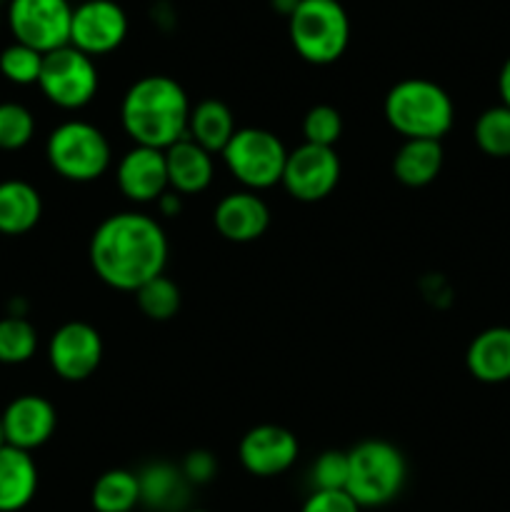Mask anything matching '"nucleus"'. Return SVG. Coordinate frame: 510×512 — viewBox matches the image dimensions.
<instances>
[{
	"label": "nucleus",
	"mask_w": 510,
	"mask_h": 512,
	"mask_svg": "<svg viewBox=\"0 0 510 512\" xmlns=\"http://www.w3.org/2000/svg\"><path fill=\"white\" fill-rule=\"evenodd\" d=\"M340 183V158L335 148L303 143L288 150L283 170V185L290 198L300 203H318L328 198Z\"/></svg>",
	"instance_id": "nucleus-10"
},
{
	"label": "nucleus",
	"mask_w": 510,
	"mask_h": 512,
	"mask_svg": "<svg viewBox=\"0 0 510 512\" xmlns=\"http://www.w3.org/2000/svg\"><path fill=\"white\" fill-rule=\"evenodd\" d=\"M43 70V53L23 43H10L0 53V75L13 85H38Z\"/></svg>",
	"instance_id": "nucleus-28"
},
{
	"label": "nucleus",
	"mask_w": 510,
	"mask_h": 512,
	"mask_svg": "<svg viewBox=\"0 0 510 512\" xmlns=\"http://www.w3.org/2000/svg\"><path fill=\"white\" fill-rule=\"evenodd\" d=\"M168 185L178 195H198L213 183V153L200 148L195 140L183 138L165 150Z\"/></svg>",
	"instance_id": "nucleus-17"
},
{
	"label": "nucleus",
	"mask_w": 510,
	"mask_h": 512,
	"mask_svg": "<svg viewBox=\"0 0 510 512\" xmlns=\"http://www.w3.org/2000/svg\"><path fill=\"white\" fill-rule=\"evenodd\" d=\"M235 118L233 110L218 98H205L198 105H193L188 120V138L195 140L200 148L208 153H223L225 145L235 135Z\"/></svg>",
	"instance_id": "nucleus-23"
},
{
	"label": "nucleus",
	"mask_w": 510,
	"mask_h": 512,
	"mask_svg": "<svg viewBox=\"0 0 510 512\" xmlns=\"http://www.w3.org/2000/svg\"><path fill=\"white\" fill-rule=\"evenodd\" d=\"M115 180H118L120 193L130 203H158L170 190L168 168H165V150L135 145V148H130L118 160Z\"/></svg>",
	"instance_id": "nucleus-14"
},
{
	"label": "nucleus",
	"mask_w": 510,
	"mask_h": 512,
	"mask_svg": "<svg viewBox=\"0 0 510 512\" xmlns=\"http://www.w3.org/2000/svg\"><path fill=\"white\" fill-rule=\"evenodd\" d=\"M343 135V115L333 105H313L303 118V143L335 148V143Z\"/></svg>",
	"instance_id": "nucleus-29"
},
{
	"label": "nucleus",
	"mask_w": 510,
	"mask_h": 512,
	"mask_svg": "<svg viewBox=\"0 0 510 512\" xmlns=\"http://www.w3.org/2000/svg\"><path fill=\"white\" fill-rule=\"evenodd\" d=\"M45 158L60 178L70 183H93L108 173L113 150L100 128L85 120L60 123L45 140Z\"/></svg>",
	"instance_id": "nucleus-6"
},
{
	"label": "nucleus",
	"mask_w": 510,
	"mask_h": 512,
	"mask_svg": "<svg viewBox=\"0 0 510 512\" xmlns=\"http://www.w3.org/2000/svg\"><path fill=\"white\" fill-rule=\"evenodd\" d=\"M288 35L305 63L330 65L348 50L350 18L340 0H300L288 18Z\"/></svg>",
	"instance_id": "nucleus-5"
},
{
	"label": "nucleus",
	"mask_w": 510,
	"mask_h": 512,
	"mask_svg": "<svg viewBox=\"0 0 510 512\" xmlns=\"http://www.w3.org/2000/svg\"><path fill=\"white\" fill-rule=\"evenodd\" d=\"M135 300H138V308L145 318L155 320V323H165V320L178 315L183 295H180V288L175 285V280H170L163 273L158 278L148 280L145 285H140L135 290Z\"/></svg>",
	"instance_id": "nucleus-26"
},
{
	"label": "nucleus",
	"mask_w": 510,
	"mask_h": 512,
	"mask_svg": "<svg viewBox=\"0 0 510 512\" xmlns=\"http://www.w3.org/2000/svg\"><path fill=\"white\" fill-rule=\"evenodd\" d=\"M310 485L313 490H345L348 485V453L325 450L310 465Z\"/></svg>",
	"instance_id": "nucleus-31"
},
{
	"label": "nucleus",
	"mask_w": 510,
	"mask_h": 512,
	"mask_svg": "<svg viewBox=\"0 0 510 512\" xmlns=\"http://www.w3.org/2000/svg\"><path fill=\"white\" fill-rule=\"evenodd\" d=\"M5 20L15 43L28 45L43 55L70 45V0H10L5 5Z\"/></svg>",
	"instance_id": "nucleus-9"
},
{
	"label": "nucleus",
	"mask_w": 510,
	"mask_h": 512,
	"mask_svg": "<svg viewBox=\"0 0 510 512\" xmlns=\"http://www.w3.org/2000/svg\"><path fill=\"white\" fill-rule=\"evenodd\" d=\"M43 218V198L20 178L0 180V235H25Z\"/></svg>",
	"instance_id": "nucleus-21"
},
{
	"label": "nucleus",
	"mask_w": 510,
	"mask_h": 512,
	"mask_svg": "<svg viewBox=\"0 0 510 512\" xmlns=\"http://www.w3.org/2000/svg\"><path fill=\"white\" fill-rule=\"evenodd\" d=\"M128 38V15L115 0H80L73 8L70 45L98 58L118 50Z\"/></svg>",
	"instance_id": "nucleus-11"
},
{
	"label": "nucleus",
	"mask_w": 510,
	"mask_h": 512,
	"mask_svg": "<svg viewBox=\"0 0 510 512\" xmlns=\"http://www.w3.org/2000/svg\"><path fill=\"white\" fill-rule=\"evenodd\" d=\"M70 3H73V0H70ZM78 3H80V0H78Z\"/></svg>",
	"instance_id": "nucleus-40"
},
{
	"label": "nucleus",
	"mask_w": 510,
	"mask_h": 512,
	"mask_svg": "<svg viewBox=\"0 0 510 512\" xmlns=\"http://www.w3.org/2000/svg\"><path fill=\"white\" fill-rule=\"evenodd\" d=\"M35 118L25 105L0 103V150H20L33 140Z\"/></svg>",
	"instance_id": "nucleus-30"
},
{
	"label": "nucleus",
	"mask_w": 510,
	"mask_h": 512,
	"mask_svg": "<svg viewBox=\"0 0 510 512\" xmlns=\"http://www.w3.org/2000/svg\"><path fill=\"white\" fill-rule=\"evenodd\" d=\"M190 110L193 105L178 80L170 75H145L125 90L120 123L135 145L168 150L188 138Z\"/></svg>",
	"instance_id": "nucleus-2"
},
{
	"label": "nucleus",
	"mask_w": 510,
	"mask_h": 512,
	"mask_svg": "<svg viewBox=\"0 0 510 512\" xmlns=\"http://www.w3.org/2000/svg\"><path fill=\"white\" fill-rule=\"evenodd\" d=\"M95 512H133L140 505L138 473L113 468L100 475L90 493Z\"/></svg>",
	"instance_id": "nucleus-24"
},
{
	"label": "nucleus",
	"mask_w": 510,
	"mask_h": 512,
	"mask_svg": "<svg viewBox=\"0 0 510 512\" xmlns=\"http://www.w3.org/2000/svg\"><path fill=\"white\" fill-rule=\"evenodd\" d=\"M185 512H208V510H198V508H195V510H185Z\"/></svg>",
	"instance_id": "nucleus-39"
},
{
	"label": "nucleus",
	"mask_w": 510,
	"mask_h": 512,
	"mask_svg": "<svg viewBox=\"0 0 510 512\" xmlns=\"http://www.w3.org/2000/svg\"><path fill=\"white\" fill-rule=\"evenodd\" d=\"M90 265L105 285L135 293L165 273L168 235L163 225L138 210L113 213L95 228L88 248Z\"/></svg>",
	"instance_id": "nucleus-1"
},
{
	"label": "nucleus",
	"mask_w": 510,
	"mask_h": 512,
	"mask_svg": "<svg viewBox=\"0 0 510 512\" xmlns=\"http://www.w3.org/2000/svg\"><path fill=\"white\" fill-rule=\"evenodd\" d=\"M383 115L405 140H440L455 120L453 98L428 78H405L388 90Z\"/></svg>",
	"instance_id": "nucleus-3"
},
{
	"label": "nucleus",
	"mask_w": 510,
	"mask_h": 512,
	"mask_svg": "<svg viewBox=\"0 0 510 512\" xmlns=\"http://www.w3.org/2000/svg\"><path fill=\"white\" fill-rule=\"evenodd\" d=\"M8 3H10V0H0V8H5Z\"/></svg>",
	"instance_id": "nucleus-38"
},
{
	"label": "nucleus",
	"mask_w": 510,
	"mask_h": 512,
	"mask_svg": "<svg viewBox=\"0 0 510 512\" xmlns=\"http://www.w3.org/2000/svg\"><path fill=\"white\" fill-rule=\"evenodd\" d=\"M498 93H500V100H503V105H508V108H510V58L505 60L503 68H500Z\"/></svg>",
	"instance_id": "nucleus-35"
},
{
	"label": "nucleus",
	"mask_w": 510,
	"mask_h": 512,
	"mask_svg": "<svg viewBox=\"0 0 510 512\" xmlns=\"http://www.w3.org/2000/svg\"><path fill=\"white\" fill-rule=\"evenodd\" d=\"M408 463L400 448L388 440L370 438L348 450L345 493L363 508H383L403 493Z\"/></svg>",
	"instance_id": "nucleus-4"
},
{
	"label": "nucleus",
	"mask_w": 510,
	"mask_h": 512,
	"mask_svg": "<svg viewBox=\"0 0 510 512\" xmlns=\"http://www.w3.org/2000/svg\"><path fill=\"white\" fill-rule=\"evenodd\" d=\"M98 85L100 75L95 60L73 45L43 55L38 88L48 98V103L63 110H80L93 103Z\"/></svg>",
	"instance_id": "nucleus-8"
},
{
	"label": "nucleus",
	"mask_w": 510,
	"mask_h": 512,
	"mask_svg": "<svg viewBox=\"0 0 510 512\" xmlns=\"http://www.w3.org/2000/svg\"><path fill=\"white\" fill-rule=\"evenodd\" d=\"M38 350V330L28 318H0V365H23Z\"/></svg>",
	"instance_id": "nucleus-25"
},
{
	"label": "nucleus",
	"mask_w": 510,
	"mask_h": 512,
	"mask_svg": "<svg viewBox=\"0 0 510 512\" xmlns=\"http://www.w3.org/2000/svg\"><path fill=\"white\" fill-rule=\"evenodd\" d=\"M225 168L245 190H268L280 185L288 148L265 128H238L223 153Z\"/></svg>",
	"instance_id": "nucleus-7"
},
{
	"label": "nucleus",
	"mask_w": 510,
	"mask_h": 512,
	"mask_svg": "<svg viewBox=\"0 0 510 512\" xmlns=\"http://www.w3.org/2000/svg\"><path fill=\"white\" fill-rule=\"evenodd\" d=\"M158 210L165 218H175V215L183 210V195H178L175 190H168V193L158 200Z\"/></svg>",
	"instance_id": "nucleus-34"
},
{
	"label": "nucleus",
	"mask_w": 510,
	"mask_h": 512,
	"mask_svg": "<svg viewBox=\"0 0 510 512\" xmlns=\"http://www.w3.org/2000/svg\"><path fill=\"white\" fill-rule=\"evenodd\" d=\"M180 470H183L185 480L190 485H208L215 478V473H218V460L208 450H190Z\"/></svg>",
	"instance_id": "nucleus-33"
},
{
	"label": "nucleus",
	"mask_w": 510,
	"mask_h": 512,
	"mask_svg": "<svg viewBox=\"0 0 510 512\" xmlns=\"http://www.w3.org/2000/svg\"><path fill=\"white\" fill-rule=\"evenodd\" d=\"M440 140H403L393 158V175L405 188H425L443 170Z\"/></svg>",
	"instance_id": "nucleus-22"
},
{
	"label": "nucleus",
	"mask_w": 510,
	"mask_h": 512,
	"mask_svg": "<svg viewBox=\"0 0 510 512\" xmlns=\"http://www.w3.org/2000/svg\"><path fill=\"white\" fill-rule=\"evenodd\" d=\"M298 438L283 425H255L238 445L240 465L255 478H275L290 470L298 460Z\"/></svg>",
	"instance_id": "nucleus-13"
},
{
	"label": "nucleus",
	"mask_w": 510,
	"mask_h": 512,
	"mask_svg": "<svg viewBox=\"0 0 510 512\" xmlns=\"http://www.w3.org/2000/svg\"><path fill=\"white\" fill-rule=\"evenodd\" d=\"M465 365L475 380L488 385L510 380V328L498 325L475 335L465 353Z\"/></svg>",
	"instance_id": "nucleus-19"
},
{
	"label": "nucleus",
	"mask_w": 510,
	"mask_h": 512,
	"mask_svg": "<svg viewBox=\"0 0 510 512\" xmlns=\"http://www.w3.org/2000/svg\"><path fill=\"white\" fill-rule=\"evenodd\" d=\"M475 145L490 158H510V108L495 105L483 110L473 128Z\"/></svg>",
	"instance_id": "nucleus-27"
},
{
	"label": "nucleus",
	"mask_w": 510,
	"mask_h": 512,
	"mask_svg": "<svg viewBox=\"0 0 510 512\" xmlns=\"http://www.w3.org/2000/svg\"><path fill=\"white\" fill-rule=\"evenodd\" d=\"M38 493V468L33 455L5 445L0 448V512H20Z\"/></svg>",
	"instance_id": "nucleus-20"
},
{
	"label": "nucleus",
	"mask_w": 510,
	"mask_h": 512,
	"mask_svg": "<svg viewBox=\"0 0 510 512\" xmlns=\"http://www.w3.org/2000/svg\"><path fill=\"white\" fill-rule=\"evenodd\" d=\"M8 440H5V428H3V418H0V448H5Z\"/></svg>",
	"instance_id": "nucleus-37"
},
{
	"label": "nucleus",
	"mask_w": 510,
	"mask_h": 512,
	"mask_svg": "<svg viewBox=\"0 0 510 512\" xmlns=\"http://www.w3.org/2000/svg\"><path fill=\"white\" fill-rule=\"evenodd\" d=\"M300 512H360V505L345 490H313Z\"/></svg>",
	"instance_id": "nucleus-32"
},
{
	"label": "nucleus",
	"mask_w": 510,
	"mask_h": 512,
	"mask_svg": "<svg viewBox=\"0 0 510 512\" xmlns=\"http://www.w3.org/2000/svg\"><path fill=\"white\" fill-rule=\"evenodd\" d=\"M0 418H3L8 445L25 450V453L43 448L58 428V413H55L53 403L43 395L33 393L10 400Z\"/></svg>",
	"instance_id": "nucleus-15"
},
{
	"label": "nucleus",
	"mask_w": 510,
	"mask_h": 512,
	"mask_svg": "<svg viewBox=\"0 0 510 512\" xmlns=\"http://www.w3.org/2000/svg\"><path fill=\"white\" fill-rule=\"evenodd\" d=\"M298 5L300 0H270V8H273L278 15H283V18H290Z\"/></svg>",
	"instance_id": "nucleus-36"
},
{
	"label": "nucleus",
	"mask_w": 510,
	"mask_h": 512,
	"mask_svg": "<svg viewBox=\"0 0 510 512\" xmlns=\"http://www.w3.org/2000/svg\"><path fill=\"white\" fill-rule=\"evenodd\" d=\"M103 338L98 330L83 320L60 325L48 343L50 368L65 383H83L103 363Z\"/></svg>",
	"instance_id": "nucleus-12"
},
{
	"label": "nucleus",
	"mask_w": 510,
	"mask_h": 512,
	"mask_svg": "<svg viewBox=\"0 0 510 512\" xmlns=\"http://www.w3.org/2000/svg\"><path fill=\"white\" fill-rule=\"evenodd\" d=\"M213 225L228 243H253L270 228V208L253 190L223 195L213 210Z\"/></svg>",
	"instance_id": "nucleus-16"
},
{
	"label": "nucleus",
	"mask_w": 510,
	"mask_h": 512,
	"mask_svg": "<svg viewBox=\"0 0 510 512\" xmlns=\"http://www.w3.org/2000/svg\"><path fill=\"white\" fill-rule=\"evenodd\" d=\"M140 505L153 512H185L193 485L185 480L180 465L155 460L138 473Z\"/></svg>",
	"instance_id": "nucleus-18"
}]
</instances>
